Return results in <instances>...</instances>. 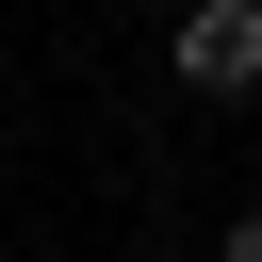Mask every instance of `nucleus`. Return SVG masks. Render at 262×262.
Segmentation results:
<instances>
[{
    "label": "nucleus",
    "mask_w": 262,
    "mask_h": 262,
    "mask_svg": "<svg viewBox=\"0 0 262 262\" xmlns=\"http://www.w3.org/2000/svg\"><path fill=\"white\" fill-rule=\"evenodd\" d=\"M164 66L196 98H262V0H180L164 16Z\"/></svg>",
    "instance_id": "f257e3e1"
},
{
    "label": "nucleus",
    "mask_w": 262,
    "mask_h": 262,
    "mask_svg": "<svg viewBox=\"0 0 262 262\" xmlns=\"http://www.w3.org/2000/svg\"><path fill=\"white\" fill-rule=\"evenodd\" d=\"M213 262H262V213H229V246H213Z\"/></svg>",
    "instance_id": "f03ea898"
}]
</instances>
